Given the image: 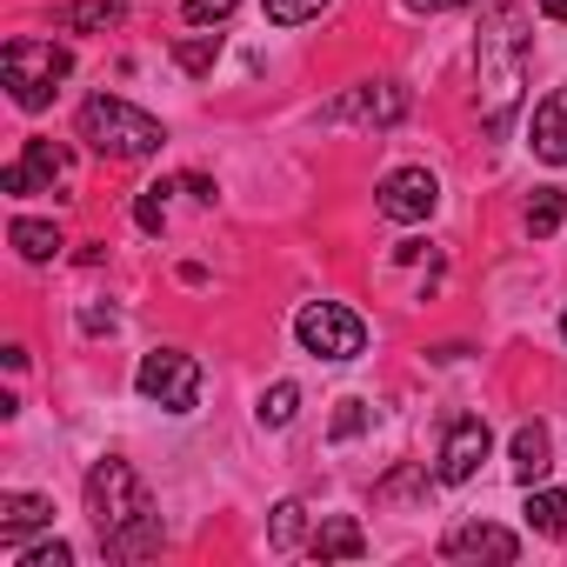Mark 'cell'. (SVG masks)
Returning <instances> with one entry per match:
<instances>
[{"label":"cell","instance_id":"6da1fadb","mask_svg":"<svg viewBox=\"0 0 567 567\" xmlns=\"http://www.w3.org/2000/svg\"><path fill=\"white\" fill-rule=\"evenodd\" d=\"M527 8L514 0H494L481 14V34H474V74H481V121L501 134L520 107V87H527Z\"/></svg>","mask_w":567,"mask_h":567},{"label":"cell","instance_id":"7a4b0ae2","mask_svg":"<svg viewBox=\"0 0 567 567\" xmlns=\"http://www.w3.org/2000/svg\"><path fill=\"white\" fill-rule=\"evenodd\" d=\"M74 127H81V141H87L94 154H114V161H147V154L167 141V127H161L154 114L127 107L121 94H94V101H81Z\"/></svg>","mask_w":567,"mask_h":567},{"label":"cell","instance_id":"3957f363","mask_svg":"<svg viewBox=\"0 0 567 567\" xmlns=\"http://www.w3.org/2000/svg\"><path fill=\"white\" fill-rule=\"evenodd\" d=\"M68 74H74V54L61 41H8V54H0V81H8L14 107H28V114H41Z\"/></svg>","mask_w":567,"mask_h":567},{"label":"cell","instance_id":"277c9868","mask_svg":"<svg viewBox=\"0 0 567 567\" xmlns=\"http://www.w3.org/2000/svg\"><path fill=\"white\" fill-rule=\"evenodd\" d=\"M295 341H301L315 361H354V354L368 348V321H361L354 308H341V301H308V308L295 315Z\"/></svg>","mask_w":567,"mask_h":567},{"label":"cell","instance_id":"5b68a950","mask_svg":"<svg viewBox=\"0 0 567 567\" xmlns=\"http://www.w3.org/2000/svg\"><path fill=\"white\" fill-rule=\"evenodd\" d=\"M154 501H147V487H141V474L121 461V454H107V461H94V474H87V514H94V527L101 534H114V527H127L134 514H147Z\"/></svg>","mask_w":567,"mask_h":567},{"label":"cell","instance_id":"8992f818","mask_svg":"<svg viewBox=\"0 0 567 567\" xmlns=\"http://www.w3.org/2000/svg\"><path fill=\"white\" fill-rule=\"evenodd\" d=\"M134 388L154 408H167V414H194V401H200V361L181 354V348H154V354H141Z\"/></svg>","mask_w":567,"mask_h":567},{"label":"cell","instance_id":"52a82bcc","mask_svg":"<svg viewBox=\"0 0 567 567\" xmlns=\"http://www.w3.org/2000/svg\"><path fill=\"white\" fill-rule=\"evenodd\" d=\"M408 114V94H401V81H361V87H348L341 101H328L321 107V121L328 127H394Z\"/></svg>","mask_w":567,"mask_h":567},{"label":"cell","instance_id":"ba28073f","mask_svg":"<svg viewBox=\"0 0 567 567\" xmlns=\"http://www.w3.org/2000/svg\"><path fill=\"white\" fill-rule=\"evenodd\" d=\"M374 207H381V220L414 227V220H427V214L441 207V181H434L427 167H394V174L374 187Z\"/></svg>","mask_w":567,"mask_h":567},{"label":"cell","instance_id":"9c48e42d","mask_svg":"<svg viewBox=\"0 0 567 567\" xmlns=\"http://www.w3.org/2000/svg\"><path fill=\"white\" fill-rule=\"evenodd\" d=\"M68 147L61 141H28L21 147V161H8L0 167V187L8 194H54V187H68Z\"/></svg>","mask_w":567,"mask_h":567},{"label":"cell","instance_id":"30bf717a","mask_svg":"<svg viewBox=\"0 0 567 567\" xmlns=\"http://www.w3.org/2000/svg\"><path fill=\"white\" fill-rule=\"evenodd\" d=\"M487 447H494V434H487V421H481V414L454 421V427H447V441H441V454H434V481H441V487L474 481V474H481V461H487Z\"/></svg>","mask_w":567,"mask_h":567},{"label":"cell","instance_id":"8fae6325","mask_svg":"<svg viewBox=\"0 0 567 567\" xmlns=\"http://www.w3.org/2000/svg\"><path fill=\"white\" fill-rule=\"evenodd\" d=\"M447 560H520V534L501 520H454L441 540Z\"/></svg>","mask_w":567,"mask_h":567},{"label":"cell","instance_id":"7c38bea8","mask_svg":"<svg viewBox=\"0 0 567 567\" xmlns=\"http://www.w3.org/2000/svg\"><path fill=\"white\" fill-rule=\"evenodd\" d=\"M527 147H534L547 167H567V87H554V94H540V101H534Z\"/></svg>","mask_w":567,"mask_h":567},{"label":"cell","instance_id":"4fadbf2b","mask_svg":"<svg viewBox=\"0 0 567 567\" xmlns=\"http://www.w3.org/2000/svg\"><path fill=\"white\" fill-rule=\"evenodd\" d=\"M507 467H514V481H520V487H540V481H547V467H554V434H547L540 421H520V427H514V441H507Z\"/></svg>","mask_w":567,"mask_h":567},{"label":"cell","instance_id":"5bb4252c","mask_svg":"<svg viewBox=\"0 0 567 567\" xmlns=\"http://www.w3.org/2000/svg\"><path fill=\"white\" fill-rule=\"evenodd\" d=\"M41 527H54V501L48 494H0V547H21Z\"/></svg>","mask_w":567,"mask_h":567},{"label":"cell","instance_id":"9a60e30c","mask_svg":"<svg viewBox=\"0 0 567 567\" xmlns=\"http://www.w3.org/2000/svg\"><path fill=\"white\" fill-rule=\"evenodd\" d=\"M161 514L147 507V514H134L127 527H114V534H101V554L114 560V567H127V560H147V554H161Z\"/></svg>","mask_w":567,"mask_h":567},{"label":"cell","instance_id":"2e32d148","mask_svg":"<svg viewBox=\"0 0 567 567\" xmlns=\"http://www.w3.org/2000/svg\"><path fill=\"white\" fill-rule=\"evenodd\" d=\"M308 554H315V560H361V554H368V534H361L354 514H328V520L315 527Z\"/></svg>","mask_w":567,"mask_h":567},{"label":"cell","instance_id":"e0dca14e","mask_svg":"<svg viewBox=\"0 0 567 567\" xmlns=\"http://www.w3.org/2000/svg\"><path fill=\"white\" fill-rule=\"evenodd\" d=\"M121 21H127L121 0H68V8H61V28H68V34H107V28H121Z\"/></svg>","mask_w":567,"mask_h":567},{"label":"cell","instance_id":"ac0fdd59","mask_svg":"<svg viewBox=\"0 0 567 567\" xmlns=\"http://www.w3.org/2000/svg\"><path fill=\"white\" fill-rule=\"evenodd\" d=\"M8 240H14V247H21V260H34V267H48V260H54V254L68 247L54 220H28V214H21V220L8 227Z\"/></svg>","mask_w":567,"mask_h":567},{"label":"cell","instance_id":"d6986e66","mask_svg":"<svg viewBox=\"0 0 567 567\" xmlns=\"http://www.w3.org/2000/svg\"><path fill=\"white\" fill-rule=\"evenodd\" d=\"M520 514H527V527L547 534V540L567 534V494H560V487H527V507H520Z\"/></svg>","mask_w":567,"mask_h":567},{"label":"cell","instance_id":"ffe728a7","mask_svg":"<svg viewBox=\"0 0 567 567\" xmlns=\"http://www.w3.org/2000/svg\"><path fill=\"white\" fill-rule=\"evenodd\" d=\"M214 61H220V28H194V34L174 41V68L181 74H207Z\"/></svg>","mask_w":567,"mask_h":567},{"label":"cell","instance_id":"44dd1931","mask_svg":"<svg viewBox=\"0 0 567 567\" xmlns=\"http://www.w3.org/2000/svg\"><path fill=\"white\" fill-rule=\"evenodd\" d=\"M560 220H567V194H560V187H534V200H527L520 227H527L534 240H547V234H554Z\"/></svg>","mask_w":567,"mask_h":567},{"label":"cell","instance_id":"7402d4cb","mask_svg":"<svg viewBox=\"0 0 567 567\" xmlns=\"http://www.w3.org/2000/svg\"><path fill=\"white\" fill-rule=\"evenodd\" d=\"M267 540H274V554H295V547L308 540V507H301V501H280L274 520H267Z\"/></svg>","mask_w":567,"mask_h":567},{"label":"cell","instance_id":"603a6c76","mask_svg":"<svg viewBox=\"0 0 567 567\" xmlns=\"http://www.w3.org/2000/svg\"><path fill=\"white\" fill-rule=\"evenodd\" d=\"M301 414V388L295 381H274L267 394H260V427H288Z\"/></svg>","mask_w":567,"mask_h":567},{"label":"cell","instance_id":"cb8c5ba5","mask_svg":"<svg viewBox=\"0 0 567 567\" xmlns=\"http://www.w3.org/2000/svg\"><path fill=\"white\" fill-rule=\"evenodd\" d=\"M181 181H154V187H141V200H134V220H141V234H161L167 227V194H174Z\"/></svg>","mask_w":567,"mask_h":567},{"label":"cell","instance_id":"d4e9b609","mask_svg":"<svg viewBox=\"0 0 567 567\" xmlns=\"http://www.w3.org/2000/svg\"><path fill=\"white\" fill-rule=\"evenodd\" d=\"M334 0H267V21L274 28H301V21H321Z\"/></svg>","mask_w":567,"mask_h":567},{"label":"cell","instance_id":"484cf974","mask_svg":"<svg viewBox=\"0 0 567 567\" xmlns=\"http://www.w3.org/2000/svg\"><path fill=\"white\" fill-rule=\"evenodd\" d=\"M234 8H240V0H181V21L187 28H220Z\"/></svg>","mask_w":567,"mask_h":567},{"label":"cell","instance_id":"4316f807","mask_svg":"<svg viewBox=\"0 0 567 567\" xmlns=\"http://www.w3.org/2000/svg\"><path fill=\"white\" fill-rule=\"evenodd\" d=\"M14 567H74V547L68 540H41V547H21Z\"/></svg>","mask_w":567,"mask_h":567},{"label":"cell","instance_id":"83f0119b","mask_svg":"<svg viewBox=\"0 0 567 567\" xmlns=\"http://www.w3.org/2000/svg\"><path fill=\"white\" fill-rule=\"evenodd\" d=\"M368 421H374V408H368V401H341V414H334V441H354Z\"/></svg>","mask_w":567,"mask_h":567},{"label":"cell","instance_id":"f1b7e54d","mask_svg":"<svg viewBox=\"0 0 567 567\" xmlns=\"http://www.w3.org/2000/svg\"><path fill=\"white\" fill-rule=\"evenodd\" d=\"M81 328L87 334H114V308H81Z\"/></svg>","mask_w":567,"mask_h":567},{"label":"cell","instance_id":"f546056e","mask_svg":"<svg viewBox=\"0 0 567 567\" xmlns=\"http://www.w3.org/2000/svg\"><path fill=\"white\" fill-rule=\"evenodd\" d=\"M414 14H454V8H474V0H408Z\"/></svg>","mask_w":567,"mask_h":567},{"label":"cell","instance_id":"4dcf8cb0","mask_svg":"<svg viewBox=\"0 0 567 567\" xmlns=\"http://www.w3.org/2000/svg\"><path fill=\"white\" fill-rule=\"evenodd\" d=\"M181 187H187L194 200H214V181H207V174H181Z\"/></svg>","mask_w":567,"mask_h":567},{"label":"cell","instance_id":"1f68e13d","mask_svg":"<svg viewBox=\"0 0 567 567\" xmlns=\"http://www.w3.org/2000/svg\"><path fill=\"white\" fill-rule=\"evenodd\" d=\"M540 14L547 21H567V0H540Z\"/></svg>","mask_w":567,"mask_h":567},{"label":"cell","instance_id":"d6a6232c","mask_svg":"<svg viewBox=\"0 0 567 567\" xmlns=\"http://www.w3.org/2000/svg\"><path fill=\"white\" fill-rule=\"evenodd\" d=\"M560 341H567V315H560Z\"/></svg>","mask_w":567,"mask_h":567}]
</instances>
